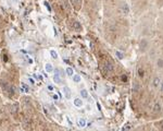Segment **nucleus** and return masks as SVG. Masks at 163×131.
<instances>
[{
    "label": "nucleus",
    "instance_id": "f257e3e1",
    "mask_svg": "<svg viewBox=\"0 0 163 131\" xmlns=\"http://www.w3.org/2000/svg\"><path fill=\"white\" fill-rule=\"evenodd\" d=\"M63 79H64L63 71L61 70V69H59V68H56L54 74H53V81L57 84H62L63 83Z\"/></svg>",
    "mask_w": 163,
    "mask_h": 131
},
{
    "label": "nucleus",
    "instance_id": "f03ea898",
    "mask_svg": "<svg viewBox=\"0 0 163 131\" xmlns=\"http://www.w3.org/2000/svg\"><path fill=\"white\" fill-rule=\"evenodd\" d=\"M161 81L162 80H161V78H160L159 75H154L152 81H151V86H152V89H159Z\"/></svg>",
    "mask_w": 163,
    "mask_h": 131
},
{
    "label": "nucleus",
    "instance_id": "7ed1b4c3",
    "mask_svg": "<svg viewBox=\"0 0 163 131\" xmlns=\"http://www.w3.org/2000/svg\"><path fill=\"white\" fill-rule=\"evenodd\" d=\"M139 47H140V50L145 51L147 48L149 47V42L146 40V38H143V40H140V44H139Z\"/></svg>",
    "mask_w": 163,
    "mask_h": 131
},
{
    "label": "nucleus",
    "instance_id": "20e7f679",
    "mask_svg": "<svg viewBox=\"0 0 163 131\" xmlns=\"http://www.w3.org/2000/svg\"><path fill=\"white\" fill-rule=\"evenodd\" d=\"M76 122H77V126H78L80 128H85V127H86V124H87L86 119H85V118H83V117H78V118H77Z\"/></svg>",
    "mask_w": 163,
    "mask_h": 131
},
{
    "label": "nucleus",
    "instance_id": "39448f33",
    "mask_svg": "<svg viewBox=\"0 0 163 131\" xmlns=\"http://www.w3.org/2000/svg\"><path fill=\"white\" fill-rule=\"evenodd\" d=\"M62 92H63V95L67 98L72 97V91H71V89L69 86H64L63 89H62Z\"/></svg>",
    "mask_w": 163,
    "mask_h": 131
},
{
    "label": "nucleus",
    "instance_id": "423d86ee",
    "mask_svg": "<svg viewBox=\"0 0 163 131\" xmlns=\"http://www.w3.org/2000/svg\"><path fill=\"white\" fill-rule=\"evenodd\" d=\"M73 104L75 105V106H76V107H78V108L83 107V106H84L83 98H82V97H76V98H74Z\"/></svg>",
    "mask_w": 163,
    "mask_h": 131
},
{
    "label": "nucleus",
    "instance_id": "0eeeda50",
    "mask_svg": "<svg viewBox=\"0 0 163 131\" xmlns=\"http://www.w3.org/2000/svg\"><path fill=\"white\" fill-rule=\"evenodd\" d=\"M156 67L158 70H162L163 69V58L159 57L156 61Z\"/></svg>",
    "mask_w": 163,
    "mask_h": 131
},
{
    "label": "nucleus",
    "instance_id": "6e6552de",
    "mask_svg": "<svg viewBox=\"0 0 163 131\" xmlns=\"http://www.w3.org/2000/svg\"><path fill=\"white\" fill-rule=\"evenodd\" d=\"M45 70H46L47 73H51V72H53V71H54V69H53L52 64H50V62H47V64H45Z\"/></svg>",
    "mask_w": 163,
    "mask_h": 131
},
{
    "label": "nucleus",
    "instance_id": "1a4fd4ad",
    "mask_svg": "<svg viewBox=\"0 0 163 131\" xmlns=\"http://www.w3.org/2000/svg\"><path fill=\"white\" fill-rule=\"evenodd\" d=\"M80 97L84 98V100L89 97V93H88V91H87V89H82L80 92Z\"/></svg>",
    "mask_w": 163,
    "mask_h": 131
},
{
    "label": "nucleus",
    "instance_id": "9d476101",
    "mask_svg": "<svg viewBox=\"0 0 163 131\" xmlns=\"http://www.w3.org/2000/svg\"><path fill=\"white\" fill-rule=\"evenodd\" d=\"M65 73H67V77H73L74 74H75V72H74L73 70V68H71V67H67V69H65Z\"/></svg>",
    "mask_w": 163,
    "mask_h": 131
},
{
    "label": "nucleus",
    "instance_id": "9b49d317",
    "mask_svg": "<svg viewBox=\"0 0 163 131\" xmlns=\"http://www.w3.org/2000/svg\"><path fill=\"white\" fill-rule=\"evenodd\" d=\"M72 79H73L74 83H80V82H82V77H80V74H74L73 77H72Z\"/></svg>",
    "mask_w": 163,
    "mask_h": 131
},
{
    "label": "nucleus",
    "instance_id": "f8f14e48",
    "mask_svg": "<svg viewBox=\"0 0 163 131\" xmlns=\"http://www.w3.org/2000/svg\"><path fill=\"white\" fill-rule=\"evenodd\" d=\"M104 69H106V71H108V72H112L113 71V66H112V64H110V62H106V66H104Z\"/></svg>",
    "mask_w": 163,
    "mask_h": 131
},
{
    "label": "nucleus",
    "instance_id": "ddd939ff",
    "mask_svg": "<svg viewBox=\"0 0 163 131\" xmlns=\"http://www.w3.org/2000/svg\"><path fill=\"white\" fill-rule=\"evenodd\" d=\"M122 9H123L124 13L128 14V12H130V8H128V6H127L126 2H123V4H122Z\"/></svg>",
    "mask_w": 163,
    "mask_h": 131
},
{
    "label": "nucleus",
    "instance_id": "4468645a",
    "mask_svg": "<svg viewBox=\"0 0 163 131\" xmlns=\"http://www.w3.org/2000/svg\"><path fill=\"white\" fill-rule=\"evenodd\" d=\"M50 56H51V58H52V59H58V57H59L58 53L54 50V49H51V50H50Z\"/></svg>",
    "mask_w": 163,
    "mask_h": 131
},
{
    "label": "nucleus",
    "instance_id": "2eb2a0df",
    "mask_svg": "<svg viewBox=\"0 0 163 131\" xmlns=\"http://www.w3.org/2000/svg\"><path fill=\"white\" fill-rule=\"evenodd\" d=\"M73 27H74V29H75L76 31H82V25H80V22H77V21L73 23Z\"/></svg>",
    "mask_w": 163,
    "mask_h": 131
},
{
    "label": "nucleus",
    "instance_id": "dca6fc26",
    "mask_svg": "<svg viewBox=\"0 0 163 131\" xmlns=\"http://www.w3.org/2000/svg\"><path fill=\"white\" fill-rule=\"evenodd\" d=\"M153 109H154V113H160V111H161V105H160L159 103H156Z\"/></svg>",
    "mask_w": 163,
    "mask_h": 131
},
{
    "label": "nucleus",
    "instance_id": "f3484780",
    "mask_svg": "<svg viewBox=\"0 0 163 131\" xmlns=\"http://www.w3.org/2000/svg\"><path fill=\"white\" fill-rule=\"evenodd\" d=\"M138 77H139L140 79H143V78L145 77V71H143L141 68H138Z\"/></svg>",
    "mask_w": 163,
    "mask_h": 131
},
{
    "label": "nucleus",
    "instance_id": "a211bd4d",
    "mask_svg": "<svg viewBox=\"0 0 163 131\" xmlns=\"http://www.w3.org/2000/svg\"><path fill=\"white\" fill-rule=\"evenodd\" d=\"M115 55H117V57L119 58V59H120V60H122V59H123V58H124V55H123V53H121L120 50H117V51H115Z\"/></svg>",
    "mask_w": 163,
    "mask_h": 131
},
{
    "label": "nucleus",
    "instance_id": "6ab92c4d",
    "mask_svg": "<svg viewBox=\"0 0 163 131\" xmlns=\"http://www.w3.org/2000/svg\"><path fill=\"white\" fill-rule=\"evenodd\" d=\"M159 91H160V93H162V94H163V80L161 81V83H160V86H159Z\"/></svg>",
    "mask_w": 163,
    "mask_h": 131
},
{
    "label": "nucleus",
    "instance_id": "aec40b11",
    "mask_svg": "<svg viewBox=\"0 0 163 131\" xmlns=\"http://www.w3.org/2000/svg\"><path fill=\"white\" fill-rule=\"evenodd\" d=\"M149 131H156V129H151V130H149Z\"/></svg>",
    "mask_w": 163,
    "mask_h": 131
}]
</instances>
